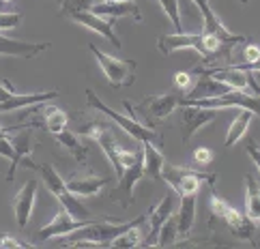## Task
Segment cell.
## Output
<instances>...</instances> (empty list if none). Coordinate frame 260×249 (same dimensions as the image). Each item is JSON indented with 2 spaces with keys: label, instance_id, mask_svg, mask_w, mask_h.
Returning a JSON list of instances; mask_svg holds the SVG:
<instances>
[{
  "label": "cell",
  "instance_id": "1",
  "mask_svg": "<svg viewBox=\"0 0 260 249\" xmlns=\"http://www.w3.org/2000/svg\"><path fill=\"white\" fill-rule=\"evenodd\" d=\"M151 210V208H148ZM148 210L142 213L140 217H136L132 221H120V224H114L110 221L112 217H104V219H90L86 221L82 228L73 230L71 234H67L69 238H64L60 245L64 247H108L114 241L118 234H123L125 230H129L132 226H142L148 219Z\"/></svg>",
  "mask_w": 260,
  "mask_h": 249
},
{
  "label": "cell",
  "instance_id": "2",
  "mask_svg": "<svg viewBox=\"0 0 260 249\" xmlns=\"http://www.w3.org/2000/svg\"><path fill=\"white\" fill-rule=\"evenodd\" d=\"M179 95L174 93H164V95H148L144 97L138 105H132L129 101H125V108L129 116L134 118H140V123L146 127H155L164 123L176 108H179Z\"/></svg>",
  "mask_w": 260,
  "mask_h": 249
},
{
  "label": "cell",
  "instance_id": "3",
  "mask_svg": "<svg viewBox=\"0 0 260 249\" xmlns=\"http://www.w3.org/2000/svg\"><path fill=\"white\" fill-rule=\"evenodd\" d=\"M86 101H88V105L92 108V110H99V112H104L106 116H110L112 121L123 129L125 133H129L134 137V140H138V142H151V144H155L157 149H161L164 146V140H161V135L159 133H155L151 127H146V125H142L138 118H134V116H127V114H120V112H116V110H112L110 105H106L104 101H101L97 95H95V90H86Z\"/></svg>",
  "mask_w": 260,
  "mask_h": 249
},
{
  "label": "cell",
  "instance_id": "4",
  "mask_svg": "<svg viewBox=\"0 0 260 249\" xmlns=\"http://www.w3.org/2000/svg\"><path fill=\"white\" fill-rule=\"evenodd\" d=\"M37 170L41 172V179L45 183V187H48V191L60 202V206L67 210L71 217H76V219H90L88 208L82 204V202H78L76 193H71L67 189V185H64V179L52 168L50 163H39V165H37Z\"/></svg>",
  "mask_w": 260,
  "mask_h": 249
},
{
  "label": "cell",
  "instance_id": "5",
  "mask_svg": "<svg viewBox=\"0 0 260 249\" xmlns=\"http://www.w3.org/2000/svg\"><path fill=\"white\" fill-rule=\"evenodd\" d=\"M161 179L172 187L176 196H187V193H198L202 183L213 185L217 174L207 172V170H189L181 168V165H164Z\"/></svg>",
  "mask_w": 260,
  "mask_h": 249
},
{
  "label": "cell",
  "instance_id": "6",
  "mask_svg": "<svg viewBox=\"0 0 260 249\" xmlns=\"http://www.w3.org/2000/svg\"><path fill=\"white\" fill-rule=\"evenodd\" d=\"M88 50L92 52V56L97 58L101 71H104V76H106V80L110 82L112 88L132 86L136 82V73H138V62L136 60H123V58L110 56V54L101 52L95 43H88Z\"/></svg>",
  "mask_w": 260,
  "mask_h": 249
},
{
  "label": "cell",
  "instance_id": "7",
  "mask_svg": "<svg viewBox=\"0 0 260 249\" xmlns=\"http://www.w3.org/2000/svg\"><path fill=\"white\" fill-rule=\"evenodd\" d=\"M179 105H200L209 110H221V108H239V110H249L252 114L260 116V97L249 95L245 90H228L224 95L211 97V99H179Z\"/></svg>",
  "mask_w": 260,
  "mask_h": 249
},
{
  "label": "cell",
  "instance_id": "8",
  "mask_svg": "<svg viewBox=\"0 0 260 249\" xmlns=\"http://www.w3.org/2000/svg\"><path fill=\"white\" fill-rule=\"evenodd\" d=\"M80 133L86 135V137H92V140H95V142L101 146V151H104V155L108 157V161L112 163V168H114V172H116V179L123 176L125 168H123V163H120V157H118L120 144H118V140H116L114 129L110 127V125H106V123H90V125H86V127H82Z\"/></svg>",
  "mask_w": 260,
  "mask_h": 249
},
{
  "label": "cell",
  "instance_id": "9",
  "mask_svg": "<svg viewBox=\"0 0 260 249\" xmlns=\"http://www.w3.org/2000/svg\"><path fill=\"white\" fill-rule=\"evenodd\" d=\"M200 71L209 73V76H213L219 82H224L232 90H245L247 93L249 88H254V93L260 97V86H258V82H254L252 71H245L239 64H232V67H207Z\"/></svg>",
  "mask_w": 260,
  "mask_h": 249
},
{
  "label": "cell",
  "instance_id": "10",
  "mask_svg": "<svg viewBox=\"0 0 260 249\" xmlns=\"http://www.w3.org/2000/svg\"><path fill=\"white\" fill-rule=\"evenodd\" d=\"M142 176H144V163L142 161H136L134 165L125 168L123 176L118 179V185L110 191V200L116 202V204H123V208L132 206L134 204V189H136L138 183H140Z\"/></svg>",
  "mask_w": 260,
  "mask_h": 249
},
{
  "label": "cell",
  "instance_id": "11",
  "mask_svg": "<svg viewBox=\"0 0 260 249\" xmlns=\"http://www.w3.org/2000/svg\"><path fill=\"white\" fill-rule=\"evenodd\" d=\"M181 108H183V112H181V142L187 144L200 127L215 121V110L200 108V105H181Z\"/></svg>",
  "mask_w": 260,
  "mask_h": 249
},
{
  "label": "cell",
  "instance_id": "12",
  "mask_svg": "<svg viewBox=\"0 0 260 249\" xmlns=\"http://www.w3.org/2000/svg\"><path fill=\"white\" fill-rule=\"evenodd\" d=\"M157 48L164 56H170L172 52L179 50H196L200 56L204 58V39L202 32L189 34V32H172V34H159L157 39Z\"/></svg>",
  "mask_w": 260,
  "mask_h": 249
},
{
  "label": "cell",
  "instance_id": "13",
  "mask_svg": "<svg viewBox=\"0 0 260 249\" xmlns=\"http://www.w3.org/2000/svg\"><path fill=\"white\" fill-rule=\"evenodd\" d=\"M172 208H174V191L166 193L159 204L148 210V219H146L148 232L144 234L142 247H153V245H157V238H159V230H161V226L166 224V219L172 215Z\"/></svg>",
  "mask_w": 260,
  "mask_h": 249
},
{
  "label": "cell",
  "instance_id": "14",
  "mask_svg": "<svg viewBox=\"0 0 260 249\" xmlns=\"http://www.w3.org/2000/svg\"><path fill=\"white\" fill-rule=\"evenodd\" d=\"M88 11L97 13L101 17H110V20L132 17L134 22H142V11L134 0H125V3H118V0H95Z\"/></svg>",
  "mask_w": 260,
  "mask_h": 249
},
{
  "label": "cell",
  "instance_id": "15",
  "mask_svg": "<svg viewBox=\"0 0 260 249\" xmlns=\"http://www.w3.org/2000/svg\"><path fill=\"white\" fill-rule=\"evenodd\" d=\"M73 22H78L80 26H84L86 30H92L101 37H106V39L114 45V48H120V39L114 34V20H110V17H101L92 11H76L69 15Z\"/></svg>",
  "mask_w": 260,
  "mask_h": 249
},
{
  "label": "cell",
  "instance_id": "16",
  "mask_svg": "<svg viewBox=\"0 0 260 249\" xmlns=\"http://www.w3.org/2000/svg\"><path fill=\"white\" fill-rule=\"evenodd\" d=\"M193 5L198 7V11L202 13V22H204V30L207 32H213V34H217L224 43H230V45H237V43H243L245 41V37L243 34H232L224 24L219 22V17L215 15V11L211 9L209 5V0H191Z\"/></svg>",
  "mask_w": 260,
  "mask_h": 249
},
{
  "label": "cell",
  "instance_id": "17",
  "mask_svg": "<svg viewBox=\"0 0 260 249\" xmlns=\"http://www.w3.org/2000/svg\"><path fill=\"white\" fill-rule=\"evenodd\" d=\"M37 189H39V183L37 181H26V185L15 193L13 198V213L17 219V226L26 228L28 221L32 217V210H35V202H37Z\"/></svg>",
  "mask_w": 260,
  "mask_h": 249
},
{
  "label": "cell",
  "instance_id": "18",
  "mask_svg": "<svg viewBox=\"0 0 260 249\" xmlns=\"http://www.w3.org/2000/svg\"><path fill=\"white\" fill-rule=\"evenodd\" d=\"M11 144L15 149V157L11 159V165H9V172H7V181H13L15 179V172L17 168H37V163L30 159V146H32V133L28 131V127L22 129V133H17L15 137H11Z\"/></svg>",
  "mask_w": 260,
  "mask_h": 249
},
{
  "label": "cell",
  "instance_id": "19",
  "mask_svg": "<svg viewBox=\"0 0 260 249\" xmlns=\"http://www.w3.org/2000/svg\"><path fill=\"white\" fill-rule=\"evenodd\" d=\"M86 221H90V219H76V217H71L64 208H60L58 213L54 215V219L50 221V224L39 230V238L45 243V241H50V238H54V236H67V234L73 232V230L82 228Z\"/></svg>",
  "mask_w": 260,
  "mask_h": 249
},
{
  "label": "cell",
  "instance_id": "20",
  "mask_svg": "<svg viewBox=\"0 0 260 249\" xmlns=\"http://www.w3.org/2000/svg\"><path fill=\"white\" fill-rule=\"evenodd\" d=\"M52 48L50 41L43 43H28L20 39H9V37L0 34V56H20V58H35L41 52Z\"/></svg>",
  "mask_w": 260,
  "mask_h": 249
},
{
  "label": "cell",
  "instance_id": "21",
  "mask_svg": "<svg viewBox=\"0 0 260 249\" xmlns=\"http://www.w3.org/2000/svg\"><path fill=\"white\" fill-rule=\"evenodd\" d=\"M228 90H232L228 84H224V82H219L213 76H209V73L198 69V80H193L191 88L185 93V99H211V97L224 95Z\"/></svg>",
  "mask_w": 260,
  "mask_h": 249
},
{
  "label": "cell",
  "instance_id": "22",
  "mask_svg": "<svg viewBox=\"0 0 260 249\" xmlns=\"http://www.w3.org/2000/svg\"><path fill=\"white\" fill-rule=\"evenodd\" d=\"M110 183H112V179H108V176L101 179V176H95V174H76V176L64 181V185H67V189L71 193H76V196L90 198V196H97Z\"/></svg>",
  "mask_w": 260,
  "mask_h": 249
},
{
  "label": "cell",
  "instance_id": "23",
  "mask_svg": "<svg viewBox=\"0 0 260 249\" xmlns=\"http://www.w3.org/2000/svg\"><path fill=\"white\" fill-rule=\"evenodd\" d=\"M209 210H211V219H219L221 224H226L228 228H232L237 221L243 217L239 208H235L232 204L219 196L215 189H211V198H209Z\"/></svg>",
  "mask_w": 260,
  "mask_h": 249
},
{
  "label": "cell",
  "instance_id": "24",
  "mask_svg": "<svg viewBox=\"0 0 260 249\" xmlns=\"http://www.w3.org/2000/svg\"><path fill=\"white\" fill-rule=\"evenodd\" d=\"M56 97H58V90H48V93H30V95L15 93L11 99H7V101L0 103V114L15 112V110H22V108H28V105H39V103H45V101L56 99Z\"/></svg>",
  "mask_w": 260,
  "mask_h": 249
},
{
  "label": "cell",
  "instance_id": "25",
  "mask_svg": "<svg viewBox=\"0 0 260 249\" xmlns=\"http://www.w3.org/2000/svg\"><path fill=\"white\" fill-rule=\"evenodd\" d=\"M196 196L198 193H187L181 196V206L176 213V221H179V234L181 236H189L191 228H193V219H196Z\"/></svg>",
  "mask_w": 260,
  "mask_h": 249
},
{
  "label": "cell",
  "instance_id": "26",
  "mask_svg": "<svg viewBox=\"0 0 260 249\" xmlns=\"http://www.w3.org/2000/svg\"><path fill=\"white\" fill-rule=\"evenodd\" d=\"M142 144V153H144V176H151V179H161V170L166 165L164 159V153L161 149H157L155 144L151 142H140Z\"/></svg>",
  "mask_w": 260,
  "mask_h": 249
},
{
  "label": "cell",
  "instance_id": "27",
  "mask_svg": "<svg viewBox=\"0 0 260 249\" xmlns=\"http://www.w3.org/2000/svg\"><path fill=\"white\" fill-rule=\"evenodd\" d=\"M69 125V116L62 112L60 108L52 105V103H45L41 108V127H45L52 135H56L60 131H64Z\"/></svg>",
  "mask_w": 260,
  "mask_h": 249
},
{
  "label": "cell",
  "instance_id": "28",
  "mask_svg": "<svg viewBox=\"0 0 260 249\" xmlns=\"http://www.w3.org/2000/svg\"><path fill=\"white\" fill-rule=\"evenodd\" d=\"M245 215L260 221V183L252 174H245Z\"/></svg>",
  "mask_w": 260,
  "mask_h": 249
},
{
  "label": "cell",
  "instance_id": "29",
  "mask_svg": "<svg viewBox=\"0 0 260 249\" xmlns=\"http://www.w3.org/2000/svg\"><path fill=\"white\" fill-rule=\"evenodd\" d=\"M252 123V112L249 110H241V112L235 116V121L230 123L228 127V133H226V140H224V149H232L241 137L247 133V127Z\"/></svg>",
  "mask_w": 260,
  "mask_h": 249
},
{
  "label": "cell",
  "instance_id": "30",
  "mask_svg": "<svg viewBox=\"0 0 260 249\" xmlns=\"http://www.w3.org/2000/svg\"><path fill=\"white\" fill-rule=\"evenodd\" d=\"M54 137H56L58 144H62L64 149L69 151V155H71L78 163H86V159H88V149L80 142V137H78L76 133H71V131H67V129H64V131L56 133Z\"/></svg>",
  "mask_w": 260,
  "mask_h": 249
},
{
  "label": "cell",
  "instance_id": "31",
  "mask_svg": "<svg viewBox=\"0 0 260 249\" xmlns=\"http://www.w3.org/2000/svg\"><path fill=\"white\" fill-rule=\"evenodd\" d=\"M142 241H144V232L140 230V226H132L129 230H125L123 234H118L110 245H112V247L134 249V247H142Z\"/></svg>",
  "mask_w": 260,
  "mask_h": 249
},
{
  "label": "cell",
  "instance_id": "32",
  "mask_svg": "<svg viewBox=\"0 0 260 249\" xmlns=\"http://www.w3.org/2000/svg\"><path fill=\"white\" fill-rule=\"evenodd\" d=\"M179 236H181L179 234V221H176V215H170L159 230L157 247H172V245H176V238Z\"/></svg>",
  "mask_w": 260,
  "mask_h": 249
},
{
  "label": "cell",
  "instance_id": "33",
  "mask_svg": "<svg viewBox=\"0 0 260 249\" xmlns=\"http://www.w3.org/2000/svg\"><path fill=\"white\" fill-rule=\"evenodd\" d=\"M230 232L232 236H237V238H243V241H249V243H256V221L254 219H249L247 215H243L235 226L230 228Z\"/></svg>",
  "mask_w": 260,
  "mask_h": 249
},
{
  "label": "cell",
  "instance_id": "34",
  "mask_svg": "<svg viewBox=\"0 0 260 249\" xmlns=\"http://www.w3.org/2000/svg\"><path fill=\"white\" fill-rule=\"evenodd\" d=\"M161 5L164 13L170 17V22L174 26L176 32H183V22H181V9H179V0H157Z\"/></svg>",
  "mask_w": 260,
  "mask_h": 249
},
{
  "label": "cell",
  "instance_id": "35",
  "mask_svg": "<svg viewBox=\"0 0 260 249\" xmlns=\"http://www.w3.org/2000/svg\"><path fill=\"white\" fill-rule=\"evenodd\" d=\"M24 22V13L20 11H0V30H13Z\"/></svg>",
  "mask_w": 260,
  "mask_h": 249
},
{
  "label": "cell",
  "instance_id": "36",
  "mask_svg": "<svg viewBox=\"0 0 260 249\" xmlns=\"http://www.w3.org/2000/svg\"><path fill=\"white\" fill-rule=\"evenodd\" d=\"M92 3H95V0H60L58 5H60V13L71 15L76 11H88Z\"/></svg>",
  "mask_w": 260,
  "mask_h": 249
},
{
  "label": "cell",
  "instance_id": "37",
  "mask_svg": "<svg viewBox=\"0 0 260 249\" xmlns=\"http://www.w3.org/2000/svg\"><path fill=\"white\" fill-rule=\"evenodd\" d=\"M193 161H196V165H200V168H204V170H207V165L213 161V157H215V155H213V151L211 149H204V146H198V149L196 151H193Z\"/></svg>",
  "mask_w": 260,
  "mask_h": 249
},
{
  "label": "cell",
  "instance_id": "38",
  "mask_svg": "<svg viewBox=\"0 0 260 249\" xmlns=\"http://www.w3.org/2000/svg\"><path fill=\"white\" fill-rule=\"evenodd\" d=\"M17 247H32L30 243L20 241L11 234H0V249H17Z\"/></svg>",
  "mask_w": 260,
  "mask_h": 249
},
{
  "label": "cell",
  "instance_id": "39",
  "mask_svg": "<svg viewBox=\"0 0 260 249\" xmlns=\"http://www.w3.org/2000/svg\"><path fill=\"white\" fill-rule=\"evenodd\" d=\"M174 82H176V86H179L183 93H187V90L191 88V84H193V78L189 76V73H185V71H179L174 76Z\"/></svg>",
  "mask_w": 260,
  "mask_h": 249
},
{
  "label": "cell",
  "instance_id": "40",
  "mask_svg": "<svg viewBox=\"0 0 260 249\" xmlns=\"http://www.w3.org/2000/svg\"><path fill=\"white\" fill-rule=\"evenodd\" d=\"M245 149H247V155L252 157L254 165H256V168H258V172H260V146H258V144H256L254 140H247Z\"/></svg>",
  "mask_w": 260,
  "mask_h": 249
},
{
  "label": "cell",
  "instance_id": "41",
  "mask_svg": "<svg viewBox=\"0 0 260 249\" xmlns=\"http://www.w3.org/2000/svg\"><path fill=\"white\" fill-rule=\"evenodd\" d=\"M15 95V88L11 86V82L9 80H0V103L7 99H11Z\"/></svg>",
  "mask_w": 260,
  "mask_h": 249
},
{
  "label": "cell",
  "instance_id": "42",
  "mask_svg": "<svg viewBox=\"0 0 260 249\" xmlns=\"http://www.w3.org/2000/svg\"><path fill=\"white\" fill-rule=\"evenodd\" d=\"M258 56H260V48H258V45H254V43H249L247 48L243 50V60H245V64L254 62Z\"/></svg>",
  "mask_w": 260,
  "mask_h": 249
},
{
  "label": "cell",
  "instance_id": "43",
  "mask_svg": "<svg viewBox=\"0 0 260 249\" xmlns=\"http://www.w3.org/2000/svg\"><path fill=\"white\" fill-rule=\"evenodd\" d=\"M26 127L32 129L30 123H28V125H15V127H0V137H3V135H9V131H22V129H26Z\"/></svg>",
  "mask_w": 260,
  "mask_h": 249
},
{
  "label": "cell",
  "instance_id": "44",
  "mask_svg": "<svg viewBox=\"0 0 260 249\" xmlns=\"http://www.w3.org/2000/svg\"><path fill=\"white\" fill-rule=\"evenodd\" d=\"M239 67H243L245 71H252V73H260V56H258L254 62H249V64H239Z\"/></svg>",
  "mask_w": 260,
  "mask_h": 249
},
{
  "label": "cell",
  "instance_id": "45",
  "mask_svg": "<svg viewBox=\"0 0 260 249\" xmlns=\"http://www.w3.org/2000/svg\"><path fill=\"white\" fill-rule=\"evenodd\" d=\"M256 247H260V221H256Z\"/></svg>",
  "mask_w": 260,
  "mask_h": 249
},
{
  "label": "cell",
  "instance_id": "46",
  "mask_svg": "<svg viewBox=\"0 0 260 249\" xmlns=\"http://www.w3.org/2000/svg\"><path fill=\"white\" fill-rule=\"evenodd\" d=\"M3 3H5V5H9V3H13V0H3Z\"/></svg>",
  "mask_w": 260,
  "mask_h": 249
},
{
  "label": "cell",
  "instance_id": "47",
  "mask_svg": "<svg viewBox=\"0 0 260 249\" xmlns=\"http://www.w3.org/2000/svg\"><path fill=\"white\" fill-rule=\"evenodd\" d=\"M239 3H241V5H247V0H239Z\"/></svg>",
  "mask_w": 260,
  "mask_h": 249
},
{
  "label": "cell",
  "instance_id": "48",
  "mask_svg": "<svg viewBox=\"0 0 260 249\" xmlns=\"http://www.w3.org/2000/svg\"><path fill=\"white\" fill-rule=\"evenodd\" d=\"M118 3H125V0H118Z\"/></svg>",
  "mask_w": 260,
  "mask_h": 249
}]
</instances>
